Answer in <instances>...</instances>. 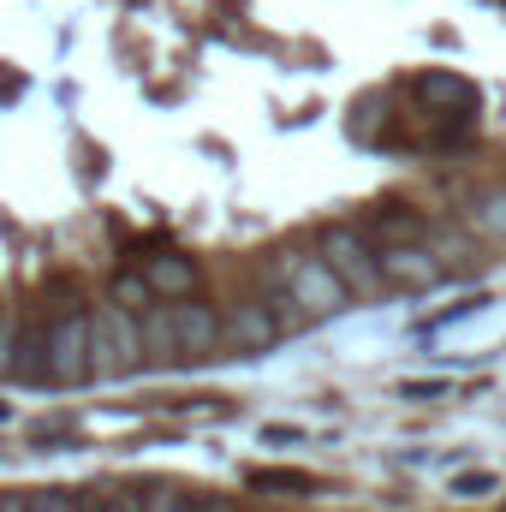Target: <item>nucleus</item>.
<instances>
[{"label": "nucleus", "instance_id": "nucleus-1", "mask_svg": "<svg viewBox=\"0 0 506 512\" xmlns=\"http://www.w3.org/2000/svg\"><path fill=\"white\" fill-rule=\"evenodd\" d=\"M274 280H280V292H286L310 322H328V316H346V310H352L346 280H340L316 251H274Z\"/></svg>", "mask_w": 506, "mask_h": 512}, {"label": "nucleus", "instance_id": "nucleus-2", "mask_svg": "<svg viewBox=\"0 0 506 512\" xmlns=\"http://www.w3.org/2000/svg\"><path fill=\"white\" fill-rule=\"evenodd\" d=\"M149 358H143V328L137 316H126L120 304H96L90 310V382H120L137 376Z\"/></svg>", "mask_w": 506, "mask_h": 512}, {"label": "nucleus", "instance_id": "nucleus-3", "mask_svg": "<svg viewBox=\"0 0 506 512\" xmlns=\"http://www.w3.org/2000/svg\"><path fill=\"white\" fill-rule=\"evenodd\" d=\"M316 256L346 280L352 298H376V292H387V280H381V256H376V245L364 239V227H352V221H328V227L316 233Z\"/></svg>", "mask_w": 506, "mask_h": 512}, {"label": "nucleus", "instance_id": "nucleus-4", "mask_svg": "<svg viewBox=\"0 0 506 512\" xmlns=\"http://www.w3.org/2000/svg\"><path fill=\"white\" fill-rule=\"evenodd\" d=\"M42 382H90V310H54L42 322Z\"/></svg>", "mask_w": 506, "mask_h": 512}, {"label": "nucleus", "instance_id": "nucleus-5", "mask_svg": "<svg viewBox=\"0 0 506 512\" xmlns=\"http://www.w3.org/2000/svg\"><path fill=\"white\" fill-rule=\"evenodd\" d=\"M358 227H364V239L376 251H387V245H429V233H435V221L423 209H411V203H376Z\"/></svg>", "mask_w": 506, "mask_h": 512}, {"label": "nucleus", "instance_id": "nucleus-6", "mask_svg": "<svg viewBox=\"0 0 506 512\" xmlns=\"http://www.w3.org/2000/svg\"><path fill=\"white\" fill-rule=\"evenodd\" d=\"M173 310V334H179V352L185 358H209L215 346H227V316L203 298H185V304H167Z\"/></svg>", "mask_w": 506, "mask_h": 512}, {"label": "nucleus", "instance_id": "nucleus-7", "mask_svg": "<svg viewBox=\"0 0 506 512\" xmlns=\"http://www.w3.org/2000/svg\"><path fill=\"white\" fill-rule=\"evenodd\" d=\"M381 256V280L393 286V292H429V286H441L447 280V268L435 262L429 245H387Z\"/></svg>", "mask_w": 506, "mask_h": 512}, {"label": "nucleus", "instance_id": "nucleus-8", "mask_svg": "<svg viewBox=\"0 0 506 512\" xmlns=\"http://www.w3.org/2000/svg\"><path fill=\"white\" fill-rule=\"evenodd\" d=\"M143 280H149V292H155L161 304H185V298L203 292V268H197L191 256H179V251L143 256Z\"/></svg>", "mask_w": 506, "mask_h": 512}, {"label": "nucleus", "instance_id": "nucleus-9", "mask_svg": "<svg viewBox=\"0 0 506 512\" xmlns=\"http://www.w3.org/2000/svg\"><path fill=\"white\" fill-rule=\"evenodd\" d=\"M465 233L483 245H506V185H483L465 197Z\"/></svg>", "mask_w": 506, "mask_h": 512}, {"label": "nucleus", "instance_id": "nucleus-10", "mask_svg": "<svg viewBox=\"0 0 506 512\" xmlns=\"http://www.w3.org/2000/svg\"><path fill=\"white\" fill-rule=\"evenodd\" d=\"M274 340H280V328H274V316H268L256 298H245V304L227 310V346H239V352H268Z\"/></svg>", "mask_w": 506, "mask_h": 512}, {"label": "nucleus", "instance_id": "nucleus-11", "mask_svg": "<svg viewBox=\"0 0 506 512\" xmlns=\"http://www.w3.org/2000/svg\"><path fill=\"white\" fill-rule=\"evenodd\" d=\"M411 96L423 108H477V96H471V84L459 72H417L411 78Z\"/></svg>", "mask_w": 506, "mask_h": 512}, {"label": "nucleus", "instance_id": "nucleus-12", "mask_svg": "<svg viewBox=\"0 0 506 512\" xmlns=\"http://www.w3.org/2000/svg\"><path fill=\"white\" fill-rule=\"evenodd\" d=\"M137 328H143V358H149V364L179 358V334H173V310H167V304H155L149 316H137Z\"/></svg>", "mask_w": 506, "mask_h": 512}, {"label": "nucleus", "instance_id": "nucleus-13", "mask_svg": "<svg viewBox=\"0 0 506 512\" xmlns=\"http://www.w3.org/2000/svg\"><path fill=\"white\" fill-rule=\"evenodd\" d=\"M429 251L441 268H453V274H465V268H477V239L471 233H453V227H435L429 233Z\"/></svg>", "mask_w": 506, "mask_h": 512}, {"label": "nucleus", "instance_id": "nucleus-14", "mask_svg": "<svg viewBox=\"0 0 506 512\" xmlns=\"http://www.w3.org/2000/svg\"><path fill=\"white\" fill-rule=\"evenodd\" d=\"M108 304H120L126 316H149L161 298L149 292V280H143V268H137V274H114V286H108Z\"/></svg>", "mask_w": 506, "mask_h": 512}, {"label": "nucleus", "instance_id": "nucleus-15", "mask_svg": "<svg viewBox=\"0 0 506 512\" xmlns=\"http://www.w3.org/2000/svg\"><path fill=\"white\" fill-rule=\"evenodd\" d=\"M251 489H274V495L298 501V495H316V477H304V471H251Z\"/></svg>", "mask_w": 506, "mask_h": 512}, {"label": "nucleus", "instance_id": "nucleus-16", "mask_svg": "<svg viewBox=\"0 0 506 512\" xmlns=\"http://www.w3.org/2000/svg\"><path fill=\"white\" fill-rule=\"evenodd\" d=\"M18 346H24V322H18V304L0 310V376H18Z\"/></svg>", "mask_w": 506, "mask_h": 512}, {"label": "nucleus", "instance_id": "nucleus-17", "mask_svg": "<svg viewBox=\"0 0 506 512\" xmlns=\"http://www.w3.org/2000/svg\"><path fill=\"white\" fill-rule=\"evenodd\" d=\"M453 495H459V501H483V495H501V477H495V471H465V477H453Z\"/></svg>", "mask_w": 506, "mask_h": 512}, {"label": "nucleus", "instance_id": "nucleus-18", "mask_svg": "<svg viewBox=\"0 0 506 512\" xmlns=\"http://www.w3.org/2000/svg\"><path fill=\"white\" fill-rule=\"evenodd\" d=\"M84 512H143V501L126 495V489H90L84 495Z\"/></svg>", "mask_w": 506, "mask_h": 512}, {"label": "nucleus", "instance_id": "nucleus-19", "mask_svg": "<svg viewBox=\"0 0 506 512\" xmlns=\"http://www.w3.org/2000/svg\"><path fill=\"white\" fill-rule=\"evenodd\" d=\"M262 310L274 316V328H280V334H292V328H304V322H310V316H304V310H298V304H292L286 292H274V298H268Z\"/></svg>", "mask_w": 506, "mask_h": 512}, {"label": "nucleus", "instance_id": "nucleus-20", "mask_svg": "<svg viewBox=\"0 0 506 512\" xmlns=\"http://www.w3.org/2000/svg\"><path fill=\"white\" fill-rule=\"evenodd\" d=\"M30 512H84V501H72V489H30Z\"/></svg>", "mask_w": 506, "mask_h": 512}, {"label": "nucleus", "instance_id": "nucleus-21", "mask_svg": "<svg viewBox=\"0 0 506 512\" xmlns=\"http://www.w3.org/2000/svg\"><path fill=\"white\" fill-rule=\"evenodd\" d=\"M376 131H381V96H370L364 114H358V137H376Z\"/></svg>", "mask_w": 506, "mask_h": 512}, {"label": "nucleus", "instance_id": "nucleus-22", "mask_svg": "<svg viewBox=\"0 0 506 512\" xmlns=\"http://www.w3.org/2000/svg\"><path fill=\"white\" fill-rule=\"evenodd\" d=\"M143 512H191V507H185V501H179L173 489H155V501H149Z\"/></svg>", "mask_w": 506, "mask_h": 512}, {"label": "nucleus", "instance_id": "nucleus-23", "mask_svg": "<svg viewBox=\"0 0 506 512\" xmlns=\"http://www.w3.org/2000/svg\"><path fill=\"white\" fill-rule=\"evenodd\" d=\"M0 512H30V495H18V489H6V495H0Z\"/></svg>", "mask_w": 506, "mask_h": 512}, {"label": "nucleus", "instance_id": "nucleus-24", "mask_svg": "<svg viewBox=\"0 0 506 512\" xmlns=\"http://www.w3.org/2000/svg\"><path fill=\"white\" fill-rule=\"evenodd\" d=\"M6 417H12V405H6V399H0V423H6Z\"/></svg>", "mask_w": 506, "mask_h": 512}, {"label": "nucleus", "instance_id": "nucleus-25", "mask_svg": "<svg viewBox=\"0 0 506 512\" xmlns=\"http://www.w3.org/2000/svg\"><path fill=\"white\" fill-rule=\"evenodd\" d=\"M0 310H6V304H0Z\"/></svg>", "mask_w": 506, "mask_h": 512}]
</instances>
